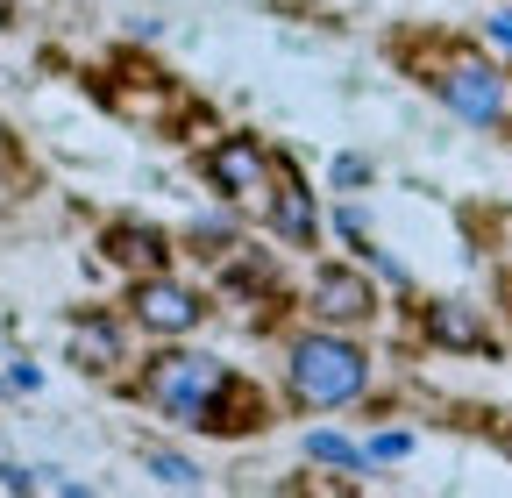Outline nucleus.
<instances>
[{"instance_id": "f257e3e1", "label": "nucleus", "mask_w": 512, "mask_h": 498, "mask_svg": "<svg viewBox=\"0 0 512 498\" xmlns=\"http://www.w3.org/2000/svg\"><path fill=\"white\" fill-rule=\"evenodd\" d=\"M370 385V356L342 335H306L292 342V399L313 406V413H328V406H349L363 399Z\"/></svg>"}, {"instance_id": "f03ea898", "label": "nucleus", "mask_w": 512, "mask_h": 498, "mask_svg": "<svg viewBox=\"0 0 512 498\" xmlns=\"http://www.w3.org/2000/svg\"><path fill=\"white\" fill-rule=\"evenodd\" d=\"M143 392L157 399V413H171V420H185V427H214L207 413H214V399L228 392V370H221L214 356H157L150 378H143Z\"/></svg>"}, {"instance_id": "7ed1b4c3", "label": "nucleus", "mask_w": 512, "mask_h": 498, "mask_svg": "<svg viewBox=\"0 0 512 498\" xmlns=\"http://www.w3.org/2000/svg\"><path fill=\"white\" fill-rule=\"evenodd\" d=\"M434 93L456 107L463 121H477V129H491V121H505V79L491 65H477V57H456V65H441Z\"/></svg>"}, {"instance_id": "20e7f679", "label": "nucleus", "mask_w": 512, "mask_h": 498, "mask_svg": "<svg viewBox=\"0 0 512 498\" xmlns=\"http://www.w3.org/2000/svg\"><path fill=\"white\" fill-rule=\"evenodd\" d=\"M207 171H214V185H221L235 207H256V200L271 193V157L256 150L249 136H228V143L214 150V164H207Z\"/></svg>"}, {"instance_id": "39448f33", "label": "nucleus", "mask_w": 512, "mask_h": 498, "mask_svg": "<svg viewBox=\"0 0 512 498\" xmlns=\"http://www.w3.org/2000/svg\"><path fill=\"white\" fill-rule=\"evenodd\" d=\"M136 314H143V328H157V335H192V328H200V292H185V285H171L164 271H150V278L136 285Z\"/></svg>"}, {"instance_id": "423d86ee", "label": "nucleus", "mask_w": 512, "mask_h": 498, "mask_svg": "<svg viewBox=\"0 0 512 498\" xmlns=\"http://www.w3.org/2000/svg\"><path fill=\"white\" fill-rule=\"evenodd\" d=\"M313 306H320V321H370V285L356 278V271H320V285H313Z\"/></svg>"}, {"instance_id": "0eeeda50", "label": "nucleus", "mask_w": 512, "mask_h": 498, "mask_svg": "<svg viewBox=\"0 0 512 498\" xmlns=\"http://www.w3.org/2000/svg\"><path fill=\"white\" fill-rule=\"evenodd\" d=\"M107 257L114 264H136V271H164V235L121 221V228H107Z\"/></svg>"}, {"instance_id": "6e6552de", "label": "nucleus", "mask_w": 512, "mask_h": 498, "mask_svg": "<svg viewBox=\"0 0 512 498\" xmlns=\"http://www.w3.org/2000/svg\"><path fill=\"white\" fill-rule=\"evenodd\" d=\"M271 228H278V242H313V200H306V185H278L271 193Z\"/></svg>"}, {"instance_id": "1a4fd4ad", "label": "nucleus", "mask_w": 512, "mask_h": 498, "mask_svg": "<svg viewBox=\"0 0 512 498\" xmlns=\"http://www.w3.org/2000/svg\"><path fill=\"white\" fill-rule=\"evenodd\" d=\"M72 363H79V370H114V363H121V335H114L107 321H79V328H72Z\"/></svg>"}, {"instance_id": "9d476101", "label": "nucleus", "mask_w": 512, "mask_h": 498, "mask_svg": "<svg viewBox=\"0 0 512 498\" xmlns=\"http://www.w3.org/2000/svg\"><path fill=\"white\" fill-rule=\"evenodd\" d=\"M434 342L441 349H484V328H477V314H470V306H434Z\"/></svg>"}, {"instance_id": "9b49d317", "label": "nucleus", "mask_w": 512, "mask_h": 498, "mask_svg": "<svg viewBox=\"0 0 512 498\" xmlns=\"http://www.w3.org/2000/svg\"><path fill=\"white\" fill-rule=\"evenodd\" d=\"M150 477L171 484V491H200V484H207L200 463H192V456H171V449H150Z\"/></svg>"}, {"instance_id": "f8f14e48", "label": "nucleus", "mask_w": 512, "mask_h": 498, "mask_svg": "<svg viewBox=\"0 0 512 498\" xmlns=\"http://www.w3.org/2000/svg\"><path fill=\"white\" fill-rule=\"evenodd\" d=\"M306 456H313V463H335V470H363V463H370L356 442H342V434H328V427L306 434Z\"/></svg>"}, {"instance_id": "ddd939ff", "label": "nucleus", "mask_w": 512, "mask_h": 498, "mask_svg": "<svg viewBox=\"0 0 512 498\" xmlns=\"http://www.w3.org/2000/svg\"><path fill=\"white\" fill-rule=\"evenodd\" d=\"M406 449H413V434H377V442H370L363 456H370V463H399Z\"/></svg>"}, {"instance_id": "4468645a", "label": "nucleus", "mask_w": 512, "mask_h": 498, "mask_svg": "<svg viewBox=\"0 0 512 498\" xmlns=\"http://www.w3.org/2000/svg\"><path fill=\"white\" fill-rule=\"evenodd\" d=\"M228 235H235L228 214H200V221H192V242H228Z\"/></svg>"}, {"instance_id": "2eb2a0df", "label": "nucleus", "mask_w": 512, "mask_h": 498, "mask_svg": "<svg viewBox=\"0 0 512 498\" xmlns=\"http://www.w3.org/2000/svg\"><path fill=\"white\" fill-rule=\"evenodd\" d=\"M484 36H491V50H505V57H512V8H491Z\"/></svg>"}, {"instance_id": "dca6fc26", "label": "nucleus", "mask_w": 512, "mask_h": 498, "mask_svg": "<svg viewBox=\"0 0 512 498\" xmlns=\"http://www.w3.org/2000/svg\"><path fill=\"white\" fill-rule=\"evenodd\" d=\"M363 178H370L363 157H335V185H363Z\"/></svg>"}, {"instance_id": "f3484780", "label": "nucleus", "mask_w": 512, "mask_h": 498, "mask_svg": "<svg viewBox=\"0 0 512 498\" xmlns=\"http://www.w3.org/2000/svg\"><path fill=\"white\" fill-rule=\"evenodd\" d=\"M8 385H15V392H36V385H43V370H36V363H15V370H8Z\"/></svg>"}]
</instances>
